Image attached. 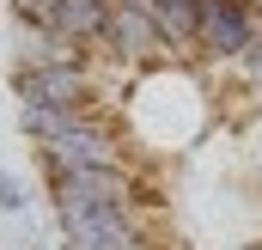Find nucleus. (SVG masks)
I'll return each mask as SVG.
<instances>
[{
    "label": "nucleus",
    "instance_id": "nucleus-5",
    "mask_svg": "<svg viewBox=\"0 0 262 250\" xmlns=\"http://www.w3.org/2000/svg\"><path fill=\"white\" fill-rule=\"evenodd\" d=\"M262 25V0H201L195 12V61H238Z\"/></svg>",
    "mask_w": 262,
    "mask_h": 250
},
{
    "label": "nucleus",
    "instance_id": "nucleus-12",
    "mask_svg": "<svg viewBox=\"0 0 262 250\" xmlns=\"http://www.w3.org/2000/svg\"><path fill=\"white\" fill-rule=\"evenodd\" d=\"M31 201H37V189L25 183L18 171L0 165V214H31Z\"/></svg>",
    "mask_w": 262,
    "mask_h": 250
},
{
    "label": "nucleus",
    "instance_id": "nucleus-1",
    "mask_svg": "<svg viewBox=\"0 0 262 250\" xmlns=\"http://www.w3.org/2000/svg\"><path fill=\"white\" fill-rule=\"evenodd\" d=\"M49 207L61 226V250H146L134 165L49 177Z\"/></svg>",
    "mask_w": 262,
    "mask_h": 250
},
{
    "label": "nucleus",
    "instance_id": "nucleus-2",
    "mask_svg": "<svg viewBox=\"0 0 262 250\" xmlns=\"http://www.w3.org/2000/svg\"><path fill=\"white\" fill-rule=\"evenodd\" d=\"M128 122L140 128L146 147H189L207 128V98H201V79L183 61L146 67L140 86L128 98Z\"/></svg>",
    "mask_w": 262,
    "mask_h": 250
},
{
    "label": "nucleus",
    "instance_id": "nucleus-7",
    "mask_svg": "<svg viewBox=\"0 0 262 250\" xmlns=\"http://www.w3.org/2000/svg\"><path fill=\"white\" fill-rule=\"evenodd\" d=\"M12 67H92V49L67 43L55 31H18L12 37Z\"/></svg>",
    "mask_w": 262,
    "mask_h": 250
},
{
    "label": "nucleus",
    "instance_id": "nucleus-6",
    "mask_svg": "<svg viewBox=\"0 0 262 250\" xmlns=\"http://www.w3.org/2000/svg\"><path fill=\"white\" fill-rule=\"evenodd\" d=\"M6 86L18 104H98L92 67H12Z\"/></svg>",
    "mask_w": 262,
    "mask_h": 250
},
{
    "label": "nucleus",
    "instance_id": "nucleus-10",
    "mask_svg": "<svg viewBox=\"0 0 262 250\" xmlns=\"http://www.w3.org/2000/svg\"><path fill=\"white\" fill-rule=\"evenodd\" d=\"M18 31H55V0H6Z\"/></svg>",
    "mask_w": 262,
    "mask_h": 250
},
{
    "label": "nucleus",
    "instance_id": "nucleus-8",
    "mask_svg": "<svg viewBox=\"0 0 262 250\" xmlns=\"http://www.w3.org/2000/svg\"><path fill=\"white\" fill-rule=\"evenodd\" d=\"M146 12H152L165 49L177 61H195V12H201V0H146Z\"/></svg>",
    "mask_w": 262,
    "mask_h": 250
},
{
    "label": "nucleus",
    "instance_id": "nucleus-9",
    "mask_svg": "<svg viewBox=\"0 0 262 250\" xmlns=\"http://www.w3.org/2000/svg\"><path fill=\"white\" fill-rule=\"evenodd\" d=\"M98 104H18V134L31 140V147H43V140H55L67 134L73 122H85Z\"/></svg>",
    "mask_w": 262,
    "mask_h": 250
},
{
    "label": "nucleus",
    "instance_id": "nucleus-3",
    "mask_svg": "<svg viewBox=\"0 0 262 250\" xmlns=\"http://www.w3.org/2000/svg\"><path fill=\"white\" fill-rule=\"evenodd\" d=\"M37 165H43L49 177H73V171H122L134 159H128V147H122V128L104 122V116L92 110L85 122H73L67 134L43 140V147H37Z\"/></svg>",
    "mask_w": 262,
    "mask_h": 250
},
{
    "label": "nucleus",
    "instance_id": "nucleus-4",
    "mask_svg": "<svg viewBox=\"0 0 262 250\" xmlns=\"http://www.w3.org/2000/svg\"><path fill=\"white\" fill-rule=\"evenodd\" d=\"M98 55H104L110 67H122V73H146V67L177 61V55L165 49V37H159L146 0H116V6H110L104 37H98Z\"/></svg>",
    "mask_w": 262,
    "mask_h": 250
},
{
    "label": "nucleus",
    "instance_id": "nucleus-11",
    "mask_svg": "<svg viewBox=\"0 0 262 250\" xmlns=\"http://www.w3.org/2000/svg\"><path fill=\"white\" fill-rule=\"evenodd\" d=\"M232 67H238V79L250 86V110H262V25H256V37H250V49H244Z\"/></svg>",
    "mask_w": 262,
    "mask_h": 250
}]
</instances>
